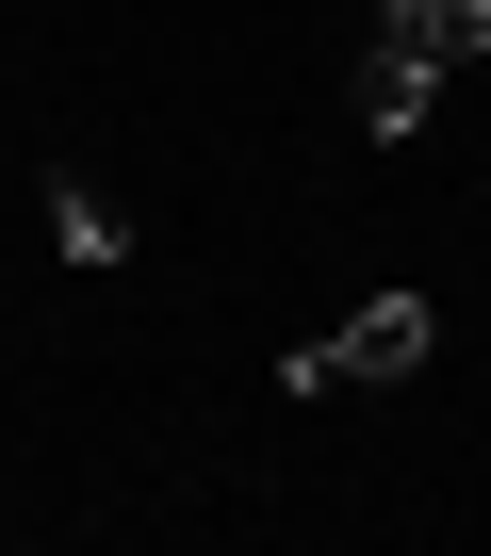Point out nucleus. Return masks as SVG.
I'll list each match as a JSON object with an SVG mask.
<instances>
[{
	"label": "nucleus",
	"instance_id": "obj_1",
	"mask_svg": "<svg viewBox=\"0 0 491 556\" xmlns=\"http://www.w3.org/2000/svg\"><path fill=\"white\" fill-rule=\"evenodd\" d=\"M295 393H377V377H426V295H361L328 344H295L279 361Z\"/></svg>",
	"mask_w": 491,
	"mask_h": 556
},
{
	"label": "nucleus",
	"instance_id": "obj_2",
	"mask_svg": "<svg viewBox=\"0 0 491 556\" xmlns=\"http://www.w3.org/2000/svg\"><path fill=\"white\" fill-rule=\"evenodd\" d=\"M377 50H410L426 83H458V66H491V0H377Z\"/></svg>",
	"mask_w": 491,
	"mask_h": 556
},
{
	"label": "nucleus",
	"instance_id": "obj_3",
	"mask_svg": "<svg viewBox=\"0 0 491 556\" xmlns=\"http://www.w3.org/2000/svg\"><path fill=\"white\" fill-rule=\"evenodd\" d=\"M426 99H442V83H426L410 50H377V34H361V83H344V115H361L377 148H410V131H426Z\"/></svg>",
	"mask_w": 491,
	"mask_h": 556
},
{
	"label": "nucleus",
	"instance_id": "obj_4",
	"mask_svg": "<svg viewBox=\"0 0 491 556\" xmlns=\"http://www.w3.org/2000/svg\"><path fill=\"white\" fill-rule=\"evenodd\" d=\"M50 245H66V262H131V213H115L99 180H66V197H50Z\"/></svg>",
	"mask_w": 491,
	"mask_h": 556
}]
</instances>
